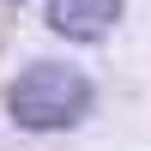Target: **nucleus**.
Listing matches in <instances>:
<instances>
[{"label": "nucleus", "instance_id": "obj_1", "mask_svg": "<svg viewBox=\"0 0 151 151\" xmlns=\"http://www.w3.org/2000/svg\"><path fill=\"white\" fill-rule=\"evenodd\" d=\"M91 103H97L91 79H85L79 67H67V60H30V67L0 91L6 121H12V127H24V133L79 127V121L91 115Z\"/></svg>", "mask_w": 151, "mask_h": 151}, {"label": "nucleus", "instance_id": "obj_3", "mask_svg": "<svg viewBox=\"0 0 151 151\" xmlns=\"http://www.w3.org/2000/svg\"><path fill=\"white\" fill-rule=\"evenodd\" d=\"M12 6H18V0H12Z\"/></svg>", "mask_w": 151, "mask_h": 151}, {"label": "nucleus", "instance_id": "obj_2", "mask_svg": "<svg viewBox=\"0 0 151 151\" xmlns=\"http://www.w3.org/2000/svg\"><path fill=\"white\" fill-rule=\"evenodd\" d=\"M121 18V0H48V30L67 42H97Z\"/></svg>", "mask_w": 151, "mask_h": 151}]
</instances>
